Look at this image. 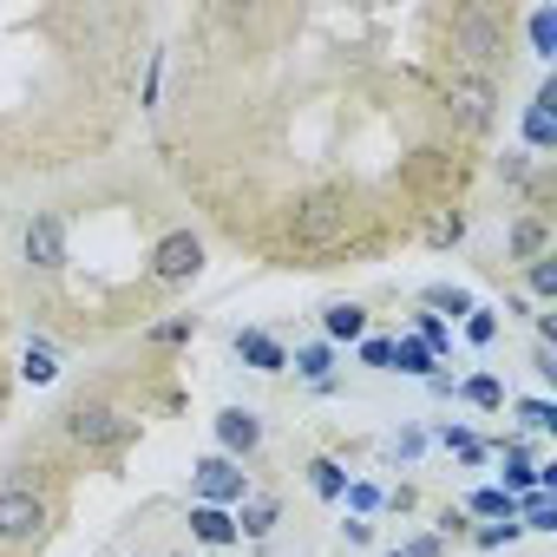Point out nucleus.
<instances>
[{"instance_id":"1","label":"nucleus","mask_w":557,"mask_h":557,"mask_svg":"<svg viewBox=\"0 0 557 557\" xmlns=\"http://www.w3.org/2000/svg\"><path fill=\"white\" fill-rule=\"evenodd\" d=\"M47 531V498L34 485H0V544H34Z\"/></svg>"},{"instance_id":"2","label":"nucleus","mask_w":557,"mask_h":557,"mask_svg":"<svg viewBox=\"0 0 557 557\" xmlns=\"http://www.w3.org/2000/svg\"><path fill=\"white\" fill-rule=\"evenodd\" d=\"M151 275L164 289H184V283H197L203 275V243L190 236V230H171L158 249H151Z\"/></svg>"},{"instance_id":"3","label":"nucleus","mask_w":557,"mask_h":557,"mask_svg":"<svg viewBox=\"0 0 557 557\" xmlns=\"http://www.w3.org/2000/svg\"><path fill=\"white\" fill-rule=\"evenodd\" d=\"M453 53H466L472 66L498 60V53H505V21H498V14H485V8L453 14Z\"/></svg>"},{"instance_id":"4","label":"nucleus","mask_w":557,"mask_h":557,"mask_svg":"<svg viewBox=\"0 0 557 557\" xmlns=\"http://www.w3.org/2000/svg\"><path fill=\"white\" fill-rule=\"evenodd\" d=\"M27 262L34 269H66V216L60 210H34V223H27Z\"/></svg>"},{"instance_id":"5","label":"nucleus","mask_w":557,"mask_h":557,"mask_svg":"<svg viewBox=\"0 0 557 557\" xmlns=\"http://www.w3.org/2000/svg\"><path fill=\"white\" fill-rule=\"evenodd\" d=\"M66 426H73V440H86V446H119V440H132V420H125L119 407H73Z\"/></svg>"},{"instance_id":"6","label":"nucleus","mask_w":557,"mask_h":557,"mask_svg":"<svg viewBox=\"0 0 557 557\" xmlns=\"http://www.w3.org/2000/svg\"><path fill=\"white\" fill-rule=\"evenodd\" d=\"M236 498H243V466L223 459V453H210L197 466V505H236Z\"/></svg>"},{"instance_id":"7","label":"nucleus","mask_w":557,"mask_h":557,"mask_svg":"<svg viewBox=\"0 0 557 557\" xmlns=\"http://www.w3.org/2000/svg\"><path fill=\"white\" fill-rule=\"evenodd\" d=\"M446 106H453L466 125H485V119H492V106H498V86H492L485 73H466V79H453V86H446Z\"/></svg>"},{"instance_id":"8","label":"nucleus","mask_w":557,"mask_h":557,"mask_svg":"<svg viewBox=\"0 0 557 557\" xmlns=\"http://www.w3.org/2000/svg\"><path fill=\"white\" fill-rule=\"evenodd\" d=\"M216 446H223V459H249L262 446V420L249 407H223L216 413Z\"/></svg>"},{"instance_id":"9","label":"nucleus","mask_w":557,"mask_h":557,"mask_svg":"<svg viewBox=\"0 0 557 557\" xmlns=\"http://www.w3.org/2000/svg\"><path fill=\"white\" fill-rule=\"evenodd\" d=\"M236 355H243L256 374H283V368H289L283 342H275V335H262V329H243V335H236Z\"/></svg>"},{"instance_id":"10","label":"nucleus","mask_w":557,"mask_h":557,"mask_svg":"<svg viewBox=\"0 0 557 557\" xmlns=\"http://www.w3.org/2000/svg\"><path fill=\"white\" fill-rule=\"evenodd\" d=\"M342 216H348V210H342V197H315V203L302 210V223H296V236H302V243H329Z\"/></svg>"},{"instance_id":"11","label":"nucleus","mask_w":557,"mask_h":557,"mask_svg":"<svg viewBox=\"0 0 557 557\" xmlns=\"http://www.w3.org/2000/svg\"><path fill=\"white\" fill-rule=\"evenodd\" d=\"M322 335L329 342H361L368 335V309L361 302H329L322 309Z\"/></svg>"},{"instance_id":"12","label":"nucleus","mask_w":557,"mask_h":557,"mask_svg":"<svg viewBox=\"0 0 557 557\" xmlns=\"http://www.w3.org/2000/svg\"><path fill=\"white\" fill-rule=\"evenodd\" d=\"M190 531H197L203 544H236V518H230L223 505H190Z\"/></svg>"},{"instance_id":"13","label":"nucleus","mask_w":557,"mask_h":557,"mask_svg":"<svg viewBox=\"0 0 557 557\" xmlns=\"http://www.w3.org/2000/svg\"><path fill=\"white\" fill-rule=\"evenodd\" d=\"M511 256H518V262H537V256H550V230H544L537 216H518V223H511Z\"/></svg>"},{"instance_id":"14","label":"nucleus","mask_w":557,"mask_h":557,"mask_svg":"<svg viewBox=\"0 0 557 557\" xmlns=\"http://www.w3.org/2000/svg\"><path fill=\"white\" fill-rule=\"evenodd\" d=\"M269 531H275V498H249V505H243L236 537H269Z\"/></svg>"},{"instance_id":"15","label":"nucleus","mask_w":557,"mask_h":557,"mask_svg":"<svg viewBox=\"0 0 557 557\" xmlns=\"http://www.w3.org/2000/svg\"><path fill=\"white\" fill-rule=\"evenodd\" d=\"M21 374H27V381H34V387H47V381H53V374H60V361H53V348H47V342H34V348H27V355H21Z\"/></svg>"},{"instance_id":"16","label":"nucleus","mask_w":557,"mask_h":557,"mask_svg":"<svg viewBox=\"0 0 557 557\" xmlns=\"http://www.w3.org/2000/svg\"><path fill=\"white\" fill-rule=\"evenodd\" d=\"M309 485H315L322 498H342V492H348V472H342L335 459H315V466H309Z\"/></svg>"},{"instance_id":"17","label":"nucleus","mask_w":557,"mask_h":557,"mask_svg":"<svg viewBox=\"0 0 557 557\" xmlns=\"http://www.w3.org/2000/svg\"><path fill=\"white\" fill-rule=\"evenodd\" d=\"M531 47H537L544 60L557 53V14H550V8H537V14H531Z\"/></svg>"},{"instance_id":"18","label":"nucleus","mask_w":557,"mask_h":557,"mask_svg":"<svg viewBox=\"0 0 557 557\" xmlns=\"http://www.w3.org/2000/svg\"><path fill=\"white\" fill-rule=\"evenodd\" d=\"M524 138H531V145H550V138H557V125H550V92L531 106V119H524Z\"/></svg>"},{"instance_id":"19","label":"nucleus","mask_w":557,"mask_h":557,"mask_svg":"<svg viewBox=\"0 0 557 557\" xmlns=\"http://www.w3.org/2000/svg\"><path fill=\"white\" fill-rule=\"evenodd\" d=\"M466 400L485 407V413H498V407H505V387H498L492 374H479V381H466Z\"/></svg>"},{"instance_id":"20","label":"nucleus","mask_w":557,"mask_h":557,"mask_svg":"<svg viewBox=\"0 0 557 557\" xmlns=\"http://www.w3.org/2000/svg\"><path fill=\"white\" fill-rule=\"evenodd\" d=\"M296 374L315 381V387H329V348H302V355H296Z\"/></svg>"},{"instance_id":"21","label":"nucleus","mask_w":557,"mask_h":557,"mask_svg":"<svg viewBox=\"0 0 557 557\" xmlns=\"http://www.w3.org/2000/svg\"><path fill=\"white\" fill-rule=\"evenodd\" d=\"M394 361H400L407 374H433V355H426V342H394Z\"/></svg>"},{"instance_id":"22","label":"nucleus","mask_w":557,"mask_h":557,"mask_svg":"<svg viewBox=\"0 0 557 557\" xmlns=\"http://www.w3.org/2000/svg\"><path fill=\"white\" fill-rule=\"evenodd\" d=\"M518 420H524L531 433H550V426H557V407H550V400H518Z\"/></svg>"},{"instance_id":"23","label":"nucleus","mask_w":557,"mask_h":557,"mask_svg":"<svg viewBox=\"0 0 557 557\" xmlns=\"http://www.w3.org/2000/svg\"><path fill=\"white\" fill-rule=\"evenodd\" d=\"M426 309H453V315H472V296H466V289H446V283H440V289H426Z\"/></svg>"},{"instance_id":"24","label":"nucleus","mask_w":557,"mask_h":557,"mask_svg":"<svg viewBox=\"0 0 557 557\" xmlns=\"http://www.w3.org/2000/svg\"><path fill=\"white\" fill-rule=\"evenodd\" d=\"M472 511H479V518H511V498H505L498 485H485V492H472Z\"/></svg>"},{"instance_id":"25","label":"nucleus","mask_w":557,"mask_h":557,"mask_svg":"<svg viewBox=\"0 0 557 557\" xmlns=\"http://www.w3.org/2000/svg\"><path fill=\"white\" fill-rule=\"evenodd\" d=\"M531 296H557V256H537L531 262Z\"/></svg>"},{"instance_id":"26","label":"nucleus","mask_w":557,"mask_h":557,"mask_svg":"<svg viewBox=\"0 0 557 557\" xmlns=\"http://www.w3.org/2000/svg\"><path fill=\"white\" fill-rule=\"evenodd\" d=\"M459 236H466V216H440V223L426 230V243H440V249H446V243H459Z\"/></svg>"},{"instance_id":"27","label":"nucleus","mask_w":557,"mask_h":557,"mask_svg":"<svg viewBox=\"0 0 557 557\" xmlns=\"http://www.w3.org/2000/svg\"><path fill=\"white\" fill-rule=\"evenodd\" d=\"M492 335H498V315H485V309H472V322H466V342H479V348H485Z\"/></svg>"},{"instance_id":"28","label":"nucleus","mask_w":557,"mask_h":557,"mask_svg":"<svg viewBox=\"0 0 557 557\" xmlns=\"http://www.w3.org/2000/svg\"><path fill=\"white\" fill-rule=\"evenodd\" d=\"M518 531H524V524H485V531H479V544H485V550H498V544H518Z\"/></svg>"},{"instance_id":"29","label":"nucleus","mask_w":557,"mask_h":557,"mask_svg":"<svg viewBox=\"0 0 557 557\" xmlns=\"http://www.w3.org/2000/svg\"><path fill=\"white\" fill-rule=\"evenodd\" d=\"M361 361L368 368H394V342H361Z\"/></svg>"},{"instance_id":"30","label":"nucleus","mask_w":557,"mask_h":557,"mask_svg":"<svg viewBox=\"0 0 557 557\" xmlns=\"http://www.w3.org/2000/svg\"><path fill=\"white\" fill-rule=\"evenodd\" d=\"M498 177H505V184H524V177H531V164H524V151H511V158L498 164Z\"/></svg>"},{"instance_id":"31","label":"nucleus","mask_w":557,"mask_h":557,"mask_svg":"<svg viewBox=\"0 0 557 557\" xmlns=\"http://www.w3.org/2000/svg\"><path fill=\"white\" fill-rule=\"evenodd\" d=\"M420 335H426V355H440V348H446V329H440V322H433V315H426V322H420Z\"/></svg>"},{"instance_id":"32","label":"nucleus","mask_w":557,"mask_h":557,"mask_svg":"<svg viewBox=\"0 0 557 557\" xmlns=\"http://www.w3.org/2000/svg\"><path fill=\"white\" fill-rule=\"evenodd\" d=\"M394 557H407V550H394Z\"/></svg>"}]
</instances>
